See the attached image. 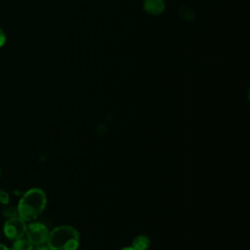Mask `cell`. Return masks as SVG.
<instances>
[{"label":"cell","instance_id":"obj_1","mask_svg":"<svg viewBox=\"0 0 250 250\" xmlns=\"http://www.w3.org/2000/svg\"><path fill=\"white\" fill-rule=\"evenodd\" d=\"M47 198L45 192L37 188H30L21 198L18 205L19 217L23 221L36 219L45 209Z\"/></svg>","mask_w":250,"mask_h":250},{"label":"cell","instance_id":"obj_2","mask_svg":"<svg viewBox=\"0 0 250 250\" xmlns=\"http://www.w3.org/2000/svg\"><path fill=\"white\" fill-rule=\"evenodd\" d=\"M79 233L70 226H61L49 232L47 245L50 250H77Z\"/></svg>","mask_w":250,"mask_h":250},{"label":"cell","instance_id":"obj_3","mask_svg":"<svg viewBox=\"0 0 250 250\" xmlns=\"http://www.w3.org/2000/svg\"><path fill=\"white\" fill-rule=\"evenodd\" d=\"M25 234L27 236V239L32 245H41L47 242L49 231L45 225L34 222L30 223L28 226H26Z\"/></svg>","mask_w":250,"mask_h":250},{"label":"cell","instance_id":"obj_4","mask_svg":"<svg viewBox=\"0 0 250 250\" xmlns=\"http://www.w3.org/2000/svg\"><path fill=\"white\" fill-rule=\"evenodd\" d=\"M3 230L6 237L11 240H17L19 238H21L25 234L26 230L25 221H23L20 217L10 219L5 223Z\"/></svg>","mask_w":250,"mask_h":250},{"label":"cell","instance_id":"obj_5","mask_svg":"<svg viewBox=\"0 0 250 250\" xmlns=\"http://www.w3.org/2000/svg\"><path fill=\"white\" fill-rule=\"evenodd\" d=\"M144 9L146 13L157 16L164 11L165 4L162 0H145Z\"/></svg>","mask_w":250,"mask_h":250},{"label":"cell","instance_id":"obj_6","mask_svg":"<svg viewBox=\"0 0 250 250\" xmlns=\"http://www.w3.org/2000/svg\"><path fill=\"white\" fill-rule=\"evenodd\" d=\"M149 245V238L146 235H138L132 242V248L134 250H147Z\"/></svg>","mask_w":250,"mask_h":250},{"label":"cell","instance_id":"obj_7","mask_svg":"<svg viewBox=\"0 0 250 250\" xmlns=\"http://www.w3.org/2000/svg\"><path fill=\"white\" fill-rule=\"evenodd\" d=\"M32 249H33V245L29 242V240L24 239L22 237L15 240L12 246V250H32Z\"/></svg>","mask_w":250,"mask_h":250},{"label":"cell","instance_id":"obj_8","mask_svg":"<svg viewBox=\"0 0 250 250\" xmlns=\"http://www.w3.org/2000/svg\"><path fill=\"white\" fill-rule=\"evenodd\" d=\"M3 216L5 218H7L8 220L10 219H13V218H16V217H19V214H18V209L15 208L14 206H9L7 208H5L3 210Z\"/></svg>","mask_w":250,"mask_h":250},{"label":"cell","instance_id":"obj_9","mask_svg":"<svg viewBox=\"0 0 250 250\" xmlns=\"http://www.w3.org/2000/svg\"><path fill=\"white\" fill-rule=\"evenodd\" d=\"M9 202V194L2 188H0V204H8Z\"/></svg>","mask_w":250,"mask_h":250},{"label":"cell","instance_id":"obj_10","mask_svg":"<svg viewBox=\"0 0 250 250\" xmlns=\"http://www.w3.org/2000/svg\"><path fill=\"white\" fill-rule=\"evenodd\" d=\"M5 41H6V36L2 31V29L0 28V47H2L5 44Z\"/></svg>","mask_w":250,"mask_h":250},{"label":"cell","instance_id":"obj_11","mask_svg":"<svg viewBox=\"0 0 250 250\" xmlns=\"http://www.w3.org/2000/svg\"><path fill=\"white\" fill-rule=\"evenodd\" d=\"M34 250H50V248L48 247V245L41 244V245H37V247Z\"/></svg>","mask_w":250,"mask_h":250},{"label":"cell","instance_id":"obj_12","mask_svg":"<svg viewBox=\"0 0 250 250\" xmlns=\"http://www.w3.org/2000/svg\"><path fill=\"white\" fill-rule=\"evenodd\" d=\"M0 250H10V249L7 246H5L4 244L0 243Z\"/></svg>","mask_w":250,"mask_h":250},{"label":"cell","instance_id":"obj_13","mask_svg":"<svg viewBox=\"0 0 250 250\" xmlns=\"http://www.w3.org/2000/svg\"><path fill=\"white\" fill-rule=\"evenodd\" d=\"M120 250H134V249L132 247H124V248H122Z\"/></svg>","mask_w":250,"mask_h":250},{"label":"cell","instance_id":"obj_14","mask_svg":"<svg viewBox=\"0 0 250 250\" xmlns=\"http://www.w3.org/2000/svg\"><path fill=\"white\" fill-rule=\"evenodd\" d=\"M0 177H1V169H0Z\"/></svg>","mask_w":250,"mask_h":250}]
</instances>
